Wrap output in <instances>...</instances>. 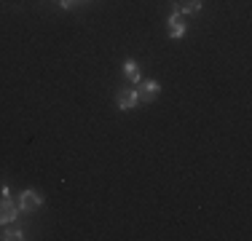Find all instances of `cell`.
I'll return each mask as SVG.
<instances>
[{"label": "cell", "mask_w": 252, "mask_h": 241, "mask_svg": "<svg viewBox=\"0 0 252 241\" xmlns=\"http://www.w3.org/2000/svg\"><path fill=\"white\" fill-rule=\"evenodd\" d=\"M166 32H169V38H183L185 35V22H183V16L177 14V11H172V16H169V27H166Z\"/></svg>", "instance_id": "5"}, {"label": "cell", "mask_w": 252, "mask_h": 241, "mask_svg": "<svg viewBox=\"0 0 252 241\" xmlns=\"http://www.w3.org/2000/svg\"><path fill=\"white\" fill-rule=\"evenodd\" d=\"M3 239H5V241H22V239H25V231H19V228H14V231L3 233Z\"/></svg>", "instance_id": "8"}, {"label": "cell", "mask_w": 252, "mask_h": 241, "mask_svg": "<svg viewBox=\"0 0 252 241\" xmlns=\"http://www.w3.org/2000/svg\"><path fill=\"white\" fill-rule=\"evenodd\" d=\"M19 212H22L19 204H14L8 196H3V201H0V225H8V222H14Z\"/></svg>", "instance_id": "2"}, {"label": "cell", "mask_w": 252, "mask_h": 241, "mask_svg": "<svg viewBox=\"0 0 252 241\" xmlns=\"http://www.w3.org/2000/svg\"><path fill=\"white\" fill-rule=\"evenodd\" d=\"M175 11L180 16H193V14H199V11H201V0H180Z\"/></svg>", "instance_id": "6"}, {"label": "cell", "mask_w": 252, "mask_h": 241, "mask_svg": "<svg viewBox=\"0 0 252 241\" xmlns=\"http://www.w3.org/2000/svg\"><path fill=\"white\" fill-rule=\"evenodd\" d=\"M124 72L131 78V83H140V70H137L134 59H126V62H124Z\"/></svg>", "instance_id": "7"}, {"label": "cell", "mask_w": 252, "mask_h": 241, "mask_svg": "<svg viewBox=\"0 0 252 241\" xmlns=\"http://www.w3.org/2000/svg\"><path fill=\"white\" fill-rule=\"evenodd\" d=\"M158 83H156V81H145V83H140V89H134V91H137V99H140V102H153L156 99V96H158Z\"/></svg>", "instance_id": "4"}, {"label": "cell", "mask_w": 252, "mask_h": 241, "mask_svg": "<svg viewBox=\"0 0 252 241\" xmlns=\"http://www.w3.org/2000/svg\"><path fill=\"white\" fill-rule=\"evenodd\" d=\"M116 105H118V110H134V107L140 105L137 91L134 89H124V91H118L116 94Z\"/></svg>", "instance_id": "3"}, {"label": "cell", "mask_w": 252, "mask_h": 241, "mask_svg": "<svg viewBox=\"0 0 252 241\" xmlns=\"http://www.w3.org/2000/svg\"><path fill=\"white\" fill-rule=\"evenodd\" d=\"M40 207H43V196H40V193L25 190L19 196V209L22 212H35V209H40Z\"/></svg>", "instance_id": "1"}, {"label": "cell", "mask_w": 252, "mask_h": 241, "mask_svg": "<svg viewBox=\"0 0 252 241\" xmlns=\"http://www.w3.org/2000/svg\"><path fill=\"white\" fill-rule=\"evenodd\" d=\"M75 3H78V0H59V5H62V8H73Z\"/></svg>", "instance_id": "9"}]
</instances>
